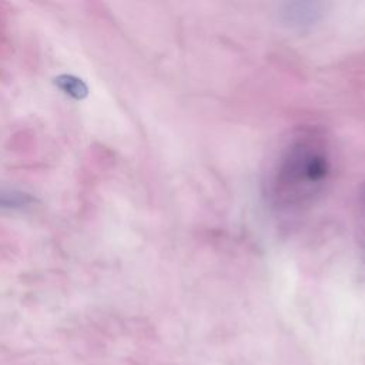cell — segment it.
I'll use <instances>...</instances> for the list:
<instances>
[{
  "mask_svg": "<svg viewBox=\"0 0 365 365\" xmlns=\"http://www.w3.org/2000/svg\"><path fill=\"white\" fill-rule=\"evenodd\" d=\"M331 171L327 140L315 130L295 134L277 160L269 178V197L278 208L308 205L324 188Z\"/></svg>",
  "mask_w": 365,
  "mask_h": 365,
  "instance_id": "1",
  "label": "cell"
},
{
  "mask_svg": "<svg viewBox=\"0 0 365 365\" xmlns=\"http://www.w3.org/2000/svg\"><path fill=\"white\" fill-rule=\"evenodd\" d=\"M54 83L60 90H63L66 94H68L70 97H73L76 100H83L88 94L87 84L76 76L60 74L54 78Z\"/></svg>",
  "mask_w": 365,
  "mask_h": 365,
  "instance_id": "2",
  "label": "cell"
},
{
  "mask_svg": "<svg viewBox=\"0 0 365 365\" xmlns=\"http://www.w3.org/2000/svg\"><path fill=\"white\" fill-rule=\"evenodd\" d=\"M359 221H361V230H362V235H364V240H365V191L362 192V197H361Z\"/></svg>",
  "mask_w": 365,
  "mask_h": 365,
  "instance_id": "3",
  "label": "cell"
}]
</instances>
